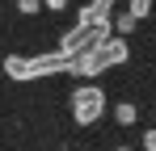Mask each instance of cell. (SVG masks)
<instances>
[{
	"instance_id": "cell-1",
	"label": "cell",
	"mask_w": 156,
	"mask_h": 151,
	"mask_svg": "<svg viewBox=\"0 0 156 151\" xmlns=\"http://www.w3.org/2000/svg\"><path fill=\"white\" fill-rule=\"evenodd\" d=\"M4 76L26 84V80H47V76H68L72 59L63 50H42V55H4Z\"/></svg>"
},
{
	"instance_id": "cell-2",
	"label": "cell",
	"mask_w": 156,
	"mask_h": 151,
	"mask_svg": "<svg viewBox=\"0 0 156 151\" xmlns=\"http://www.w3.org/2000/svg\"><path fill=\"white\" fill-rule=\"evenodd\" d=\"M68 113H72V122H76L80 130L97 126L101 113H105V88L101 84H76V88L68 92Z\"/></svg>"
},
{
	"instance_id": "cell-3",
	"label": "cell",
	"mask_w": 156,
	"mask_h": 151,
	"mask_svg": "<svg viewBox=\"0 0 156 151\" xmlns=\"http://www.w3.org/2000/svg\"><path fill=\"white\" fill-rule=\"evenodd\" d=\"M93 50H97V59L105 63V72L131 59V42H127V38H118V34H110V38H105L101 46H93Z\"/></svg>"
},
{
	"instance_id": "cell-4",
	"label": "cell",
	"mask_w": 156,
	"mask_h": 151,
	"mask_svg": "<svg viewBox=\"0 0 156 151\" xmlns=\"http://www.w3.org/2000/svg\"><path fill=\"white\" fill-rule=\"evenodd\" d=\"M101 72H105V63L97 59V50H84V55H76V59H72V67H68V76H80V80H97Z\"/></svg>"
},
{
	"instance_id": "cell-5",
	"label": "cell",
	"mask_w": 156,
	"mask_h": 151,
	"mask_svg": "<svg viewBox=\"0 0 156 151\" xmlns=\"http://www.w3.org/2000/svg\"><path fill=\"white\" fill-rule=\"evenodd\" d=\"M114 122L118 126H135L139 122V105H135V101H118V105H114Z\"/></svg>"
},
{
	"instance_id": "cell-6",
	"label": "cell",
	"mask_w": 156,
	"mask_h": 151,
	"mask_svg": "<svg viewBox=\"0 0 156 151\" xmlns=\"http://www.w3.org/2000/svg\"><path fill=\"white\" fill-rule=\"evenodd\" d=\"M135 29H139V21H135L131 13H118V17H114V34H118V38H131Z\"/></svg>"
},
{
	"instance_id": "cell-7",
	"label": "cell",
	"mask_w": 156,
	"mask_h": 151,
	"mask_svg": "<svg viewBox=\"0 0 156 151\" xmlns=\"http://www.w3.org/2000/svg\"><path fill=\"white\" fill-rule=\"evenodd\" d=\"M152 8H156V0H131V17H135V21H148V17H152Z\"/></svg>"
},
{
	"instance_id": "cell-8",
	"label": "cell",
	"mask_w": 156,
	"mask_h": 151,
	"mask_svg": "<svg viewBox=\"0 0 156 151\" xmlns=\"http://www.w3.org/2000/svg\"><path fill=\"white\" fill-rule=\"evenodd\" d=\"M38 8H47L42 0H17V13H26V17H34Z\"/></svg>"
},
{
	"instance_id": "cell-9",
	"label": "cell",
	"mask_w": 156,
	"mask_h": 151,
	"mask_svg": "<svg viewBox=\"0 0 156 151\" xmlns=\"http://www.w3.org/2000/svg\"><path fill=\"white\" fill-rule=\"evenodd\" d=\"M89 4L97 8V17H110V13H114V0H89Z\"/></svg>"
},
{
	"instance_id": "cell-10",
	"label": "cell",
	"mask_w": 156,
	"mask_h": 151,
	"mask_svg": "<svg viewBox=\"0 0 156 151\" xmlns=\"http://www.w3.org/2000/svg\"><path fill=\"white\" fill-rule=\"evenodd\" d=\"M144 151H156V126H152V130H144Z\"/></svg>"
},
{
	"instance_id": "cell-11",
	"label": "cell",
	"mask_w": 156,
	"mask_h": 151,
	"mask_svg": "<svg viewBox=\"0 0 156 151\" xmlns=\"http://www.w3.org/2000/svg\"><path fill=\"white\" fill-rule=\"evenodd\" d=\"M42 4H47V8H51V13H63V8H68V4H72V0H42Z\"/></svg>"
},
{
	"instance_id": "cell-12",
	"label": "cell",
	"mask_w": 156,
	"mask_h": 151,
	"mask_svg": "<svg viewBox=\"0 0 156 151\" xmlns=\"http://www.w3.org/2000/svg\"><path fill=\"white\" fill-rule=\"evenodd\" d=\"M114 151H131V143H118V147H114Z\"/></svg>"
}]
</instances>
